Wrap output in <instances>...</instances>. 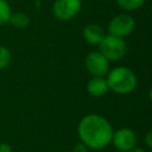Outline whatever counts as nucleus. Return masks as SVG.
<instances>
[{"label":"nucleus","mask_w":152,"mask_h":152,"mask_svg":"<svg viewBox=\"0 0 152 152\" xmlns=\"http://www.w3.org/2000/svg\"><path fill=\"white\" fill-rule=\"evenodd\" d=\"M113 128L109 121L100 114H88L83 116L77 126L81 142L88 148L102 150L112 141Z\"/></svg>","instance_id":"nucleus-1"},{"label":"nucleus","mask_w":152,"mask_h":152,"mask_svg":"<svg viewBox=\"0 0 152 152\" xmlns=\"http://www.w3.org/2000/svg\"><path fill=\"white\" fill-rule=\"evenodd\" d=\"M127 152H145V151H144L141 147H139V146H137V145H135L134 147H132V148H131V150H128Z\"/></svg>","instance_id":"nucleus-17"},{"label":"nucleus","mask_w":152,"mask_h":152,"mask_svg":"<svg viewBox=\"0 0 152 152\" xmlns=\"http://www.w3.org/2000/svg\"><path fill=\"white\" fill-rule=\"evenodd\" d=\"M82 36L84 38V40L90 44V45H97L102 42V39L104 38L106 33L102 28V26H100L99 24H88L82 32Z\"/></svg>","instance_id":"nucleus-8"},{"label":"nucleus","mask_w":152,"mask_h":152,"mask_svg":"<svg viewBox=\"0 0 152 152\" xmlns=\"http://www.w3.org/2000/svg\"><path fill=\"white\" fill-rule=\"evenodd\" d=\"M134 28H135V20L133 19L132 15L126 13H121L113 17L108 23V33L120 38H125L129 36L134 31Z\"/></svg>","instance_id":"nucleus-5"},{"label":"nucleus","mask_w":152,"mask_h":152,"mask_svg":"<svg viewBox=\"0 0 152 152\" xmlns=\"http://www.w3.org/2000/svg\"><path fill=\"white\" fill-rule=\"evenodd\" d=\"M12 61V53L5 45H0V70L6 69Z\"/></svg>","instance_id":"nucleus-13"},{"label":"nucleus","mask_w":152,"mask_h":152,"mask_svg":"<svg viewBox=\"0 0 152 152\" xmlns=\"http://www.w3.org/2000/svg\"><path fill=\"white\" fill-rule=\"evenodd\" d=\"M99 51L109 62H116L125 57L127 52V44L124 38L108 33L99 44Z\"/></svg>","instance_id":"nucleus-3"},{"label":"nucleus","mask_w":152,"mask_h":152,"mask_svg":"<svg viewBox=\"0 0 152 152\" xmlns=\"http://www.w3.org/2000/svg\"><path fill=\"white\" fill-rule=\"evenodd\" d=\"M108 83L106 77L101 76H93L87 83V91L90 96L101 97L108 93Z\"/></svg>","instance_id":"nucleus-9"},{"label":"nucleus","mask_w":152,"mask_h":152,"mask_svg":"<svg viewBox=\"0 0 152 152\" xmlns=\"http://www.w3.org/2000/svg\"><path fill=\"white\" fill-rule=\"evenodd\" d=\"M116 4L120 8L127 12H132L139 10L145 4V0H116Z\"/></svg>","instance_id":"nucleus-11"},{"label":"nucleus","mask_w":152,"mask_h":152,"mask_svg":"<svg viewBox=\"0 0 152 152\" xmlns=\"http://www.w3.org/2000/svg\"><path fill=\"white\" fill-rule=\"evenodd\" d=\"M72 152H88V147L83 144V142H78L74 146Z\"/></svg>","instance_id":"nucleus-14"},{"label":"nucleus","mask_w":152,"mask_h":152,"mask_svg":"<svg viewBox=\"0 0 152 152\" xmlns=\"http://www.w3.org/2000/svg\"><path fill=\"white\" fill-rule=\"evenodd\" d=\"M110 142L116 150L121 152H127L137 145V134L131 128H119L113 132Z\"/></svg>","instance_id":"nucleus-7"},{"label":"nucleus","mask_w":152,"mask_h":152,"mask_svg":"<svg viewBox=\"0 0 152 152\" xmlns=\"http://www.w3.org/2000/svg\"><path fill=\"white\" fill-rule=\"evenodd\" d=\"M144 140H145L146 146H147V147H150V148H152V129H151V131H148V132L145 134Z\"/></svg>","instance_id":"nucleus-15"},{"label":"nucleus","mask_w":152,"mask_h":152,"mask_svg":"<svg viewBox=\"0 0 152 152\" xmlns=\"http://www.w3.org/2000/svg\"><path fill=\"white\" fill-rule=\"evenodd\" d=\"M63 152H72V151H63Z\"/></svg>","instance_id":"nucleus-19"},{"label":"nucleus","mask_w":152,"mask_h":152,"mask_svg":"<svg viewBox=\"0 0 152 152\" xmlns=\"http://www.w3.org/2000/svg\"><path fill=\"white\" fill-rule=\"evenodd\" d=\"M81 8V0H55L52 4V14L61 21H69L80 13Z\"/></svg>","instance_id":"nucleus-4"},{"label":"nucleus","mask_w":152,"mask_h":152,"mask_svg":"<svg viewBox=\"0 0 152 152\" xmlns=\"http://www.w3.org/2000/svg\"><path fill=\"white\" fill-rule=\"evenodd\" d=\"M109 90L119 95L132 93L138 86V78L133 70L127 66H116L106 75Z\"/></svg>","instance_id":"nucleus-2"},{"label":"nucleus","mask_w":152,"mask_h":152,"mask_svg":"<svg viewBox=\"0 0 152 152\" xmlns=\"http://www.w3.org/2000/svg\"><path fill=\"white\" fill-rule=\"evenodd\" d=\"M148 99H150V101L152 102V88H151L150 91H148Z\"/></svg>","instance_id":"nucleus-18"},{"label":"nucleus","mask_w":152,"mask_h":152,"mask_svg":"<svg viewBox=\"0 0 152 152\" xmlns=\"http://www.w3.org/2000/svg\"><path fill=\"white\" fill-rule=\"evenodd\" d=\"M12 14L11 6L7 0H0V26L8 24L10 17Z\"/></svg>","instance_id":"nucleus-12"},{"label":"nucleus","mask_w":152,"mask_h":152,"mask_svg":"<svg viewBox=\"0 0 152 152\" xmlns=\"http://www.w3.org/2000/svg\"><path fill=\"white\" fill-rule=\"evenodd\" d=\"M109 63L110 62L100 51L89 52L84 59L86 69L91 76L104 77L109 71Z\"/></svg>","instance_id":"nucleus-6"},{"label":"nucleus","mask_w":152,"mask_h":152,"mask_svg":"<svg viewBox=\"0 0 152 152\" xmlns=\"http://www.w3.org/2000/svg\"><path fill=\"white\" fill-rule=\"evenodd\" d=\"M0 152H12V147L8 142H0Z\"/></svg>","instance_id":"nucleus-16"},{"label":"nucleus","mask_w":152,"mask_h":152,"mask_svg":"<svg viewBox=\"0 0 152 152\" xmlns=\"http://www.w3.org/2000/svg\"><path fill=\"white\" fill-rule=\"evenodd\" d=\"M8 24H11L14 28H26L30 25V17L24 12H12Z\"/></svg>","instance_id":"nucleus-10"}]
</instances>
